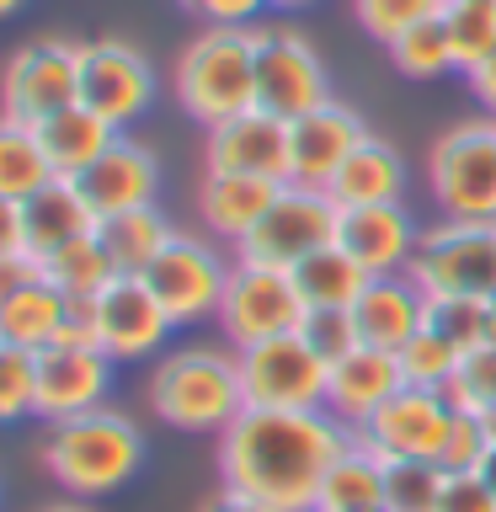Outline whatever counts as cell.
I'll return each mask as SVG.
<instances>
[{"instance_id":"21","label":"cell","mask_w":496,"mask_h":512,"mask_svg":"<svg viewBox=\"0 0 496 512\" xmlns=\"http://www.w3.org/2000/svg\"><path fill=\"white\" fill-rule=\"evenodd\" d=\"M400 384H406V379H400L395 352H384V347H352L347 358L331 363V374H326V411L347 432H358L368 416H374L384 400L400 390Z\"/></svg>"},{"instance_id":"39","label":"cell","mask_w":496,"mask_h":512,"mask_svg":"<svg viewBox=\"0 0 496 512\" xmlns=\"http://www.w3.org/2000/svg\"><path fill=\"white\" fill-rule=\"evenodd\" d=\"M38 406V352L0 342V422H22Z\"/></svg>"},{"instance_id":"38","label":"cell","mask_w":496,"mask_h":512,"mask_svg":"<svg viewBox=\"0 0 496 512\" xmlns=\"http://www.w3.org/2000/svg\"><path fill=\"white\" fill-rule=\"evenodd\" d=\"M459 358L464 352L459 347H448L443 336H432L427 326L411 336L406 347L395 352V363H400V379L406 384H416V390H448V379H454V368H459Z\"/></svg>"},{"instance_id":"16","label":"cell","mask_w":496,"mask_h":512,"mask_svg":"<svg viewBox=\"0 0 496 512\" xmlns=\"http://www.w3.org/2000/svg\"><path fill=\"white\" fill-rule=\"evenodd\" d=\"M107 384H112V358L102 347H43L38 352V422H70L80 411L107 406Z\"/></svg>"},{"instance_id":"28","label":"cell","mask_w":496,"mask_h":512,"mask_svg":"<svg viewBox=\"0 0 496 512\" xmlns=\"http://www.w3.org/2000/svg\"><path fill=\"white\" fill-rule=\"evenodd\" d=\"M384 507V459L352 438L315 491V512H379Z\"/></svg>"},{"instance_id":"37","label":"cell","mask_w":496,"mask_h":512,"mask_svg":"<svg viewBox=\"0 0 496 512\" xmlns=\"http://www.w3.org/2000/svg\"><path fill=\"white\" fill-rule=\"evenodd\" d=\"M443 470L432 459H390L384 464V507L390 512H432L443 496Z\"/></svg>"},{"instance_id":"53","label":"cell","mask_w":496,"mask_h":512,"mask_svg":"<svg viewBox=\"0 0 496 512\" xmlns=\"http://www.w3.org/2000/svg\"><path fill=\"white\" fill-rule=\"evenodd\" d=\"M272 6H283V11H299V6H315V0H272Z\"/></svg>"},{"instance_id":"43","label":"cell","mask_w":496,"mask_h":512,"mask_svg":"<svg viewBox=\"0 0 496 512\" xmlns=\"http://www.w3.org/2000/svg\"><path fill=\"white\" fill-rule=\"evenodd\" d=\"M182 11H198L208 27H256L272 0H176Z\"/></svg>"},{"instance_id":"3","label":"cell","mask_w":496,"mask_h":512,"mask_svg":"<svg viewBox=\"0 0 496 512\" xmlns=\"http://www.w3.org/2000/svg\"><path fill=\"white\" fill-rule=\"evenodd\" d=\"M139 464H144V427L128 411H112V406L54 422L43 438V470L75 502H91V496L128 486L139 475Z\"/></svg>"},{"instance_id":"31","label":"cell","mask_w":496,"mask_h":512,"mask_svg":"<svg viewBox=\"0 0 496 512\" xmlns=\"http://www.w3.org/2000/svg\"><path fill=\"white\" fill-rule=\"evenodd\" d=\"M48 182H54V166H48V155L38 144V128L0 112V198L27 203Z\"/></svg>"},{"instance_id":"19","label":"cell","mask_w":496,"mask_h":512,"mask_svg":"<svg viewBox=\"0 0 496 512\" xmlns=\"http://www.w3.org/2000/svg\"><path fill=\"white\" fill-rule=\"evenodd\" d=\"M368 139V123L342 102H326L304 112L299 123H288V182L299 187H331V176L342 171V160Z\"/></svg>"},{"instance_id":"41","label":"cell","mask_w":496,"mask_h":512,"mask_svg":"<svg viewBox=\"0 0 496 512\" xmlns=\"http://www.w3.org/2000/svg\"><path fill=\"white\" fill-rule=\"evenodd\" d=\"M438 11H443V0H352V16H358V27L374 43H395L406 27L427 22Z\"/></svg>"},{"instance_id":"18","label":"cell","mask_w":496,"mask_h":512,"mask_svg":"<svg viewBox=\"0 0 496 512\" xmlns=\"http://www.w3.org/2000/svg\"><path fill=\"white\" fill-rule=\"evenodd\" d=\"M422 240V224L411 219L406 203H368V208H342L336 214V246L358 262L368 278H390L406 272Z\"/></svg>"},{"instance_id":"1","label":"cell","mask_w":496,"mask_h":512,"mask_svg":"<svg viewBox=\"0 0 496 512\" xmlns=\"http://www.w3.org/2000/svg\"><path fill=\"white\" fill-rule=\"evenodd\" d=\"M352 432L331 411H240L219 432V480L240 496L278 507L315 512V491Z\"/></svg>"},{"instance_id":"30","label":"cell","mask_w":496,"mask_h":512,"mask_svg":"<svg viewBox=\"0 0 496 512\" xmlns=\"http://www.w3.org/2000/svg\"><path fill=\"white\" fill-rule=\"evenodd\" d=\"M96 235H102V246H107L112 262H118V272H144L160 251H166L176 224L160 214V203H144V208H128V214L102 219Z\"/></svg>"},{"instance_id":"13","label":"cell","mask_w":496,"mask_h":512,"mask_svg":"<svg viewBox=\"0 0 496 512\" xmlns=\"http://www.w3.org/2000/svg\"><path fill=\"white\" fill-rule=\"evenodd\" d=\"M155 86H160L155 64L134 43H123V38L80 43V107L107 118L118 134L155 107Z\"/></svg>"},{"instance_id":"52","label":"cell","mask_w":496,"mask_h":512,"mask_svg":"<svg viewBox=\"0 0 496 512\" xmlns=\"http://www.w3.org/2000/svg\"><path fill=\"white\" fill-rule=\"evenodd\" d=\"M22 6H27V0H0V16H16Z\"/></svg>"},{"instance_id":"35","label":"cell","mask_w":496,"mask_h":512,"mask_svg":"<svg viewBox=\"0 0 496 512\" xmlns=\"http://www.w3.org/2000/svg\"><path fill=\"white\" fill-rule=\"evenodd\" d=\"M443 395H448V406H454V411L480 416V422H491V432H496V342L464 352Z\"/></svg>"},{"instance_id":"7","label":"cell","mask_w":496,"mask_h":512,"mask_svg":"<svg viewBox=\"0 0 496 512\" xmlns=\"http://www.w3.org/2000/svg\"><path fill=\"white\" fill-rule=\"evenodd\" d=\"M256 43V107L283 123H299L304 112L336 102L326 59L315 54L310 32L299 27H251Z\"/></svg>"},{"instance_id":"6","label":"cell","mask_w":496,"mask_h":512,"mask_svg":"<svg viewBox=\"0 0 496 512\" xmlns=\"http://www.w3.org/2000/svg\"><path fill=\"white\" fill-rule=\"evenodd\" d=\"M411 278L422 294L491 299L496 294V224L491 219H432L422 224L411 256Z\"/></svg>"},{"instance_id":"48","label":"cell","mask_w":496,"mask_h":512,"mask_svg":"<svg viewBox=\"0 0 496 512\" xmlns=\"http://www.w3.org/2000/svg\"><path fill=\"white\" fill-rule=\"evenodd\" d=\"M198 512H278V507H267V502H256V496H240V491H230V486H219Z\"/></svg>"},{"instance_id":"46","label":"cell","mask_w":496,"mask_h":512,"mask_svg":"<svg viewBox=\"0 0 496 512\" xmlns=\"http://www.w3.org/2000/svg\"><path fill=\"white\" fill-rule=\"evenodd\" d=\"M27 256V230H22V203L0 198V262Z\"/></svg>"},{"instance_id":"34","label":"cell","mask_w":496,"mask_h":512,"mask_svg":"<svg viewBox=\"0 0 496 512\" xmlns=\"http://www.w3.org/2000/svg\"><path fill=\"white\" fill-rule=\"evenodd\" d=\"M448 43H454V70L470 75L475 64L496 54V0H448L443 6Z\"/></svg>"},{"instance_id":"22","label":"cell","mask_w":496,"mask_h":512,"mask_svg":"<svg viewBox=\"0 0 496 512\" xmlns=\"http://www.w3.org/2000/svg\"><path fill=\"white\" fill-rule=\"evenodd\" d=\"M22 230H27V256L32 262H48V256H59L64 246H75V240H86L102 230V219L91 214L86 192L80 182L70 176H54L48 187H38L32 198L22 203Z\"/></svg>"},{"instance_id":"25","label":"cell","mask_w":496,"mask_h":512,"mask_svg":"<svg viewBox=\"0 0 496 512\" xmlns=\"http://www.w3.org/2000/svg\"><path fill=\"white\" fill-rule=\"evenodd\" d=\"M331 203L336 208H368V203H406V160L390 139L368 134L358 150L342 160L331 176Z\"/></svg>"},{"instance_id":"10","label":"cell","mask_w":496,"mask_h":512,"mask_svg":"<svg viewBox=\"0 0 496 512\" xmlns=\"http://www.w3.org/2000/svg\"><path fill=\"white\" fill-rule=\"evenodd\" d=\"M326 374L331 363L299 331L240 347V384L251 411H326Z\"/></svg>"},{"instance_id":"55","label":"cell","mask_w":496,"mask_h":512,"mask_svg":"<svg viewBox=\"0 0 496 512\" xmlns=\"http://www.w3.org/2000/svg\"><path fill=\"white\" fill-rule=\"evenodd\" d=\"M443 6H448V0H443Z\"/></svg>"},{"instance_id":"36","label":"cell","mask_w":496,"mask_h":512,"mask_svg":"<svg viewBox=\"0 0 496 512\" xmlns=\"http://www.w3.org/2000/svg\"><path fill=\"white\" fill-rule=\"evenodd\" d=\"M422 326L432 336H443L448 347L459 352H475L491 342V326H486V299H459V294H427V320Z\"/></svg>"},{"instance_id":"49","label":"cell","mask_w":496,"mask_h":512,"mask_svg":"<svg viewBox=\"0 0 496 512\" xmlns=\"http://www.w3.org/2000/svg\"><path fill=\"white\" fill-rule=\"evenodd\" d=\"M480 480L491 486V496H496V443H491V454H486V464H480Z\"/></svg>"},{"instance_id":"9","label":"cell","mask_w":496,"mask_h":512,"mask_svg":"<svg viewBox=\"0 0 496 512\" xmlns=\"http://www.w3.org/2000/svg\"><path fill=\"white\" fill-rule=\"evenodd\" d=\"M230 267H235V256H224L208 235L176 230L166 240V251H160L139 278L155 288V299L166 304V315L176 320V326H198V320L219 315Z\"/></svg>"},{"instance_id":"17","label":"cell","mask_w":496,"mask_h":512,"mask_svg":"<svg viewBox=\"0 0 496 512\" xmlns=\"http://www.w3.org/2000/svg\"><path fill=\"white\" fill-rule=\"evenodd\" d=\"M203 171L288 182V123L272 118V112H262V107H251V112H240V118H230V123L208 128Z\"/></svg>"},{"instance_id":"45","label":"cell","mask_w":496,"mask_h":512,"mask_svg":"<svg viewBox=\"0 0 496 512\" xmlns=\"http://www.w3.org/2000/svg\"><path fill=\"white\" fill-rule=\"evenodd\" d=\"M432 512H496V496L480 475H448Z\"/></svg>"},{"instance_id":"42","label":"cell","mask_w":496,"mask_h":512,"mask_svg":"<svg viewBox=\"0 0 496 512\" xmlns=\"http://www.w3.org/2000/svg\"><path fill=\"white\" fill-rule=\"evenodd\" d=\"M299 336H304V342H310L326 363L347 358L352 347H363V342H358V320H352V310H304Z\"/></svg>"},{"instance_id":"24","label":"cell","mask_w":496,"mask_h":512,"mask_svg":"<svg viewBox=\"0 0 496 512\" xmlns=\"http://www.w3.org/2000/svg\"><path fill=\"white\" fill-rule=\"evenodd\" d=\"M283 192V182H267V176H219V171H203L198 182V219L203 230L224 240V246H240L256 219L272 208V198Z\"/></svg>"},{"instance_id":"44","label":"cell","mask_w":496,"mask_h":512,"mask_svg":"<svg viewBox=\"0 0 496 512\" xmlns=\"http://www.w3.org/2000/svg\"><path fill=\"white\" fill-rule=\"evenodd\" d=\"M59 347H102V320H96V299H64L59 320Z\"/></svg>"},{"instance_id":"29","label":"cell","mask_w":496,"mask_h":512,"mask_svg":"<svg viewBox=\"0 0 496 512\" xmlns=\"http://www.w3.org/2000/svg\"><path fill=\"white\" fill-rule=\"evenodd\" d=\"M294 288H299L304 310H352L358 294L368 288V272L331 240V246H320L315 256H304L294 267Z\"/></svg>"},{"instance_id":"47","label":"cell","mask_w":496,"mask_h":512,"mask_svg":"<svg viewBox=\"0 0 496 512\" xmlns=\"http://www.w3.org/2000/svg\"><path fill=\"white\" fill-rule=\"evenodd\" d=\"M464 80H470V96H475L480 107H486V118H496V54H491L486 64H475V70L464 75Z\"/></svg>"},{"instance_id":"51","label":"cell","mask_w":496,"mask_h":512,"mask_svg":"<svg viewBox=\"0 0 496 512\" xmlns=\"http://www.w3.org/2000/svg\"><path fill=\"white\" fill-rule=\"evenodd\" d=\"M486 326H491V342H496V294L486 299Z\"/></svg>"},{"instance_id":"15","label":"cell","mask_w":496,"mask_h":512,"mask_svg":"<svg viewBox=\"0 0 496 512\" xmlns=\"http://www.w3.org/2000/svg\"><path fill=\"white\" fill-rule=\"evenodd\" d=\"M96 320H102V352L112 363H144L176 331L166 304L155 299V288L139 272H118L96 294Z\"/></svg>"},{"instance_id":"26","label":"cell","mask_w":496,"mask_h":512,"mask_svg":"<svg viewBox=\"0 0 496 512\" xmlns=\"http://www.w3.org/2000/svg\"><path fill=\"white\" fill-rule=\"evenodd\" d=\"M59 320H64V294L43 278V267L22 272L16 283H0V342L43 352L54 347Z\"/></svg>"},{"instance_id":"23","label":"cell","mask_w":496,"mask_h":512,"mask_svg":"<svg viewBox=\"0 0 496 512\" xmlns=\"http://www.w3.org/2000/svg\"><path fill=\"white\" fill-rule=\"evenodd\" d=\"M352 320H358V342L363 347H384L400 352L422 331L427 320V294L411 272H390V278H368V288L352 304Z\"/></svg>"},{"instance_id":"4","label":"cell","mask_w":496,"mask_h":512,"mask_svg":"<svg viewBox=\"0 0 496 512\" xmlns=\"http://www.w3.org/2000/svg\"><path fill=\"white\" fill-rule=\"evenodd\" d=\"M176 107L198 128H219L256 107V43L251 27H203L171 70Z\"/></svg>"},{"instance_id":"11","label":"cell","mask_w":496,"mask_h":512,"mask_svg":"<svg viewBox=\"0 0 496 512\" xmlns=\"http://www.w3.org/2000/svg\"><path fill=\"white\" fill-rule=\"evenodd\" d=\"M214 320H219L224 342H230L235 352L256 347V342H272V336H294L299 320H304V299L294 288V272L235 262Z\"/></svg>"},{"instance_id":"8","label":"cell","mask_w":496,"mask_h":512,"mask_svg":"<svg viewBox=\"0 0 496 512\" xmlns=\"http://www.w3.org/2000/svg\"><path fill=\"white\" fill-rule=\"evenodd\" d=\"M336 214H342V208L331 203V192L283 182V192L272 198V208L256 219V230L235 246V262L294 272L304 256H315L320 246L336 240Z\"/></svg>"},{"instance_id":"27","label":"cell","mask_w":496,"mask_h":512,"mask_svg":"<svg viewBox=\"0 0 496 512\" xmlns=\"http://www.w3.org/2000/svg\"><path fill=\"white\" fill-rule=\"evenodd\" d=\"M32 128H38V144H43L54 176H70V182H80V176L102 160L107 144L118 139V128H112L107 118H96V112L80 107V102L54 112V118H43V123H32Z\"/></svg>"},{"instance_id":"5","label":"cell","mask_w":496,"mask_h":512,"mask_svg":"<svg viewBox=\"0 0 496 512\" xmlns=\"http://www.w3.org/2000/svg\"><path fill=\"white\" fill-rule=\"evenodd\" d=\"M427 198L443 219L496 224V118H464L427 150Z\"/></svg>"},{"instance_id":"54","label":"cell","mask_w":496,"mask_h":512,"mask_svg":"<svg viewBox=\"0 0 496 512\" xmlns=\"http://www.w3.org/2000/svg\"><path fill=\"white\" fill-rule=\"evenodd\" d=\"M379 512H390V507H379Z\"/></svg>"},{"instance_id":"12","label":"cell","mask_w":496,"mask_h":512,"mask_svg":"<svg viewBox=\"0 0 496 512\" xmlns=\"http://www.w3.org/2000/svg\"><path fill=\"white\" fill-rule=\"evenodd\" d=\"M80 102V43L32 38L0 70V112L16 123H43Z\"/></svg>"},{"instance_id":"2","label":"cell","mask_w":496,"mask_h":512,"mask_svg":"<svg viewBox=\"0 0 496 512\" xmlns=\"http://www.w3.org/2000/svg\"><path fill=\"white\" fill-rule=\"evenodd\" d=\"M155 422L176 432H224L246 411V384H240V352L214 342H187L166 352L144 384Z\"/></svg>"},{"instance_id":"50","label":"cell","mask_w":496,"mask_h":512,"mask_svg":"<svg viewBox=\"0 0 496 512\" xmlns=\"http://www.w3.org/2000/svg\"><path fill=\"white\" fill-rule=\"evenodd\" d=\"M38 512H96V507H86V502H54V507H38Z\"/></svg>"},{"instance_id":"33","label":"cell","mask_w":496,"mask_h":512,"mask_svg":"<svg viewBox=\"0 0 496 512\" xmlns=\"http://www.w3.org/2000/svg\"><path fill=\"white\" fill-rule=\"evenodd\" d=\"M384 48H390V64L406 80H438V75L454 70V43H448L443 11L427 16V22H416V27H406L395 43H384Z\"/></svg>"},{"instance_id":"14","label":"cell","mask_w":496,"mask_h":512,"mask_svg":"<svg viewBox=\"0 0 496 512\" xmlns=\"http://www.w3.org/2000/svg\"><path fill=\"white\" fill-rule=\"evenodd\" d=\"M448 422H454V406L438 390H416V384H400V390L384 400V406L368 416V422L352 432L368 454L390 459H438V448L448 438Z\"/></svg>"},{"instance_id":"32","label":"cell","mask_w":496,"mask_h":512,"mask_svg":"<svg viewBox=\"0 0 496 512\" xmlns=\"http://www.w3.org/2000/svg\"><path fill=\"white\" fill-rule=\"evenodd\" d=\"M43 278L54 283L64 299H96L112 278H118V262L107 256L102 235H86V240H75V246H64L59 256H48Z\"/></svg>"},{"instance_id":"20","label":"cell","mask_w":496,"mask_h":512,"mask_svg":"<svg viewBox=\"0 0 496 512\" xmlns=\"http://www.w3.org/2000/svg\"><path fill=\"white\" fill-rule=\"evenodd\" d=\"M80 192H86V203H91L96 219H112V214H128V208L155 203V192H160V155L144 139L118 134L102 150V160L80 176Z\"/></svg>"},{"instance_id":"40","label":"cell","mask_w":496,"mask_h":512,"mask_svg":"<svg viewBox=\"0 0 496 512\" xmlns=\"http://www.w3.org/2000/svg\"><path fill=\"white\" fill-rule=\"evenodd\" d=\"M491 443H496L491 422L454 411V422H448V438H443V448H438V459H432V464H438L443 475H480V464H486Z\"/></svg>"}]
</instances>
